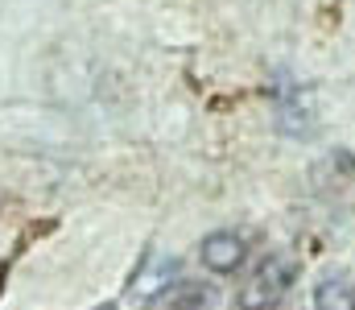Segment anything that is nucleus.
Listing matches in <instances>:
<instances>
[{
	"label": "nucleus",
	"instance_id": "f257e3e1",
	"mask_svg": "<svg viewBox=\"0 0 355 310\" xmlns=\"http://www.w3.org/2000/svg\"><path fill=\"white\" fill-rule=\"evenodd\" d=\"M293 282H297V261L272 252V257H265V261L252 269V277L244 282V290H240V310H277L285 302V294L293 290Z\"/></svg>",
	"mask_w": 355,
	"mask_h": 310
},
{
	"label": "nucleus",
	"instance_id": "39448f33",
	"mask_svg": "<svg viewBox=\"0 0 355 310\" xmlns=\"http://www.w3.org/2000/svg\"><path fill=\"white\" fill-rule=\"evenodd\" d=\"M166 310H219V290L202 282H182L174 294H166Z\"/></svg>",
	"mask_w": 355,
	"mask_h": 310
},
{
	"label": "nucleus",
	"instance_id": "0eeeda50",
	"mask_svg": "<svg viewBox=\"0 0 355 310\" xmlns=\"http://www.w3.org/2000/svg\"><path fill=\"white\" fill-rule=\"evenodd\" d=\"M314 310H355V286L343 277H327L314 290Z\"/></svg>",
	"mask_w": 355,
	"mask_h": 310
},
{
	"label": "nucleus",
	"instance_id": "6e6552de",
	"mask_svg": "<svg viewBox=\"0 0 355 310\" xmlns=\"http://www.w3.org/2000/svg\"><path fill=\"white\" fill-rule=\"evenodd\" d=\"M99 310H112V307H99Z\"/></svg>",
	"mask_w": 355,
	"mask_h": 310
},
{
	"label": "nucleus",
	"instance_id": "7ed1b4c3",
	"mask_svg": "<svg viewBox=\"0 0 355 310\" xmlns=\"http://www.w3.org/2000/svg\"><path fill=\"white\" fill-rule=\"evenodd\" d=\"M244 240L236 236V232H211L202 244H198V257H202V265L211 269V273H236L240 265H244Z\"/></svg>",
	"mask_w": 355,
	"mask_h": 310
},
{
	"label": "nucleus",
	"instance_id": "f03ea898",
	"mask_svg": "<svg viewBox=\"0 0 355 310\" xmlns=\"http://www.w3.org/2000/svg\"><path fill=\"white\" fill-rule=\"evenodd\" d=\"M272 120L285 137L302 141L318 128V116H314V100L310 92L289 75V71H277L272 75Z\"/></svg>",
	"mask_w": 355,
	"mask_h": 310
},
{
	"label": "nucleus",
	"instance_id": "423d86ee",
	"mask_svg": "<svg viewBox=\"0 0 355 310\" xmlns=\"http://www.w3.org/2000/svg\"><path fill=\"white\" fill-rule=\"evenodd\" d=\"M174 273H178L174 257H153V261H149V269H145V273L137 277V286H132V290H137V298H145V302H149V298H157L162 290H170V286H174Z\"/></svg>",
	"mask_w": 355,
	"mask_h": 310
},
{
	"label": "nucleus",
	"instance_id": "20e7f679",
	"mask_svg": "<svg viewBox=\"0 0 355 310\" xmlns=\"http://www.w3.org/2000/svg\"><path fill=\"white\" fill-rule=\"evenodd\" d=\"M310 178H314V187L318 191H331V187H347L355 178V157L347 149H331L314 170H310Z\"/></svg>",
	"mask_w": 355,
	"mask_h": 310
}]
</instances>
